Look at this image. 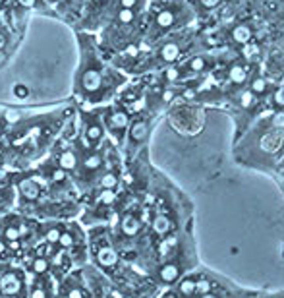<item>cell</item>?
Segmentation results:
<instances>
[{
    "instance_id": "obj_22",
    "label": "cell",
    "mask_w": 284,
    "mask_h": 298,
    "mask_svg": "<svg viewBox=\"0 0 284 298\" xmlns=\"http://www.w3.org/2000/svg\"><path fill=\"white\" fill-rule=\"evenodd\" d=\"M153 232L155 234H159V236H165L168 234L170 230H172V221H170V217H166V215H157L155 219H153Z\"/></svg>"
},
{
    "instance_id": "obj_11",
    "label": "cell",
    "mask_w": 284,
    "mask_h": 298,
    "mask_svg": "<svg viewBox=\"0 0 284 298\" xmlns=\"http://www.w3.org/2000/svg\"><path fill=\"white\" fill-rule=\"evenodd\" d=\"M149 132H151V120L147 118V116H137L134 122H130L128 132H126L130 149L141 146V144L149 138Z\"/></svg>"
},
{
    "instance_id": "obj_3",
    "label": "cell",
    "mask_w": 284,
    "mask_h": 298,
    "mask_svg": "<svg viewBox=\"0 0 284 298\" xmlns=\"http://www.w3.org/2000/svg\"><path fill=\"white\" fill-rule=\"evenodd\" d=\"M195 52V31L192 28L172 33L159 43L149 46V52L141 54L137 64L132 68L134 74H145V72H161L165 68L176 66L184 58Z\"/></svg>"
},
{
    "instance_id": "obj_17",
    "label": "cell",
    "mask_w": 284,
    "mask_h": 298,
    "mask_svg": "<svg viewBox=\"0 0 284 298\" xmlns=\"http://www.w3.org/2000/svg\"><path fill=\"white\" fill-rule=\"evenodd\" d=\"M120 230H122L124 236L134 238V236L139 234V230H141V221L135 217L134 213H126L122 217V221H120Z\"/></svg>"
},
{
    "instance_id": "obj_15",
    "label": "cell",
    "mask_w": 284,
    "mask_h": 298,
    "mask_svg": "<svg viewBox=\"0 0 284 298\" xmlns=\"http://www.w3.org/2000/svg\"><path fill=\"white\" fill-rule=\"evenodd\" d=\"M255 37V28L252 24H236L228 30V39L234 45H248Z\"/></svg>"
},
{
    "instance_id": "obj_35",
    "label": "cell",
    "mask_w": 284,
    "mask_h": 298,
    "mask_svg": "<svg viewBox=\"0 0 284 298\" xmlns=\"http://www.w3.org/2000/svg\"><path fill=\"white\" fill-rule=\"evenodd\" d=\"M0 148H2V140H0Z\"/></svg>"
},
{
    "instance_id": "obj_24",
    "label": "cell",
    "mask_w": 284,
    "mask_h": 298,
    "mask_svg": "<svg viewBox=\"0 0 284 298\" xmlns=\"http://www.w3.org/2000/svg\"><path fill=\"white\" fill-rule=\"evenodd\" d=\"M15 4L25 8V10H31V12L35 10V12H45L46 14V10H50V4L46 0H15Z\"/></svg>"
},
{
    "instance_id": "obj_1",
    "label": "cell",
    "mask_w": 284,
    "mask_h": 298,
    "mask_svg": "<svg viewBox=\"0 0 284 298\" xmlns=\"http://www.w3.org/2000/svg\"><path fill=\"white\" fill-rule=\"evenodd\" d=\"M79 62L74 74V95L83 104H105L120 86L126 82V76L114 66L106 64L97 37L87 31L77 33Z\"/></svg>"
},
{
    "instance_id": "obj_13",
    "label": "cell",
    "mask_w": 284,
    "mask_h": 298,
    "mask_svg": "<svg viewBox=\"0 0 284 298\" xmlns=\"http://www.w3.org/2000/svg\"><path fill=\"white\" fill-rule=\"evenodd\" d=\"M228 82L232 84V86H246L248 84V80H250V76H252V70H250V66H248V62L246 60H234L230 66H228Z\"/></svg>"
},
{
    "instance_id": "obj_23",
    "label": "cell",
    "mask_w": 284,
    "mask_h": 298,
    "mask_svg": "<svg viewBox=\"0 0 284 298\" xmlns=\"http://www.w3.org/2000/svg\"><path fill=\"white\" fill-rule=\"evenodd\" d=\"M248 84H250V91L254 93V95H265L267 91H269V82L263 78V76H250V80H248Z\"/></svg>"
},
{
    "instance_id": "obj_29",
    "label": "cell",
    "mask_w": 284,
    "mask_h": 298,
    "mask_svg": "<svg viewBox=\"0 0 284 298\" xmlns=\"http://www.w3.org/2000/svg\"><path fill=\"white\" fill-rule=\"evenodd\" d=\"M27 95H29V90L25 86H14V97H17V99H27Z\"/></svg>"
},
{
    "instance_id": "obj_31",
    "label": "cell",
    "mask_w": 284,
    "mask_h": 298,
    "mask_svg": "<svg viewBox=\"0 0 284 298\" xmlns=\"http://www.w3.org/2000/svg\"><path fill=\"white\" fill-rule=\"evenodd\" d=\"M209 288H211L209 281H199V283H197V290H199V292H203V294H207V292H209Z\"/></svg>"
},
{
    "instance_id": "obj_2",
    "label": "cell",
    "mask_w": 284,
    "mask_h": 298,
    "mask_svg": "<svg viewBox=\"0 0 284 298\" xmlns=\"http://www.w3.org/2000/svg\"><path fill=\"white\" fill-rule=\"evenodd\" d=\"M194 20L195 12L188 0H149L141 45L153 46L168 35L190 28Z\"/></svg>"
},
{
    "instance_id": "obj_9",
    "label": "cell",
    "mask_w": 284,
    "mask_h": 298,
    "mask_svg": "<svg viewBox=\"0 0 284 298\" xmlns=\"http://www.w3.org/2000/svg\"><path fill=\"white\" fill-rule=\"evenodd\" d=\"M93 260L97 262L99 268L106 269V271H110V269H114L118 266V254L110 244H106V240L93 242Z\"/></svg>"
},
{
    "instance_id": "obj_32",
    "label": "cell",
    "mask_w": 284,
    "mask_h": 298,
    "mask_svg": "<svg viewBox=\"0 0 284 298\" xmlns=\"http://www.w3.org/2000/svg\"><path fill=\"white\" fill-rule=\"evenodd\" d=\"M201 298H219L217 294H213V292H207V294H203Z\"/></svg>"
},
{
    "instance_id": "obj_5",
    "label": "cell",
    "mask_w": 284,
    "mask_h": 298,
    "mask_svg": "<svg viewBox=\"0 0 284 298\" xmlns=\"http://www.w3.org/2000/svg\"><path fill=\"white\" fill-rule=\"evenodd\" d=\"M83 153V149H81ZM103 168H105V153L101 149H87L81 159H79V164L75 168L74 176L77 186L81 188H87L89 184L95 182V178H99L103 174Z\"/></svg>"
},
{
    "instance_id": "obj_34",
    "label": "cell",
    "mask_w": 284,
    "mask_h": 298,
    "mask_svg": "<svg viewBox=\"0 0 284 298\" xmlns=\"http://www.w3.org/2000/svg\"><path fill=\"white\" fill-rule=\"evenodd\" d=\"M283 258H284V246H283Z\"/></svg>"
},
{
    "instance_id": "obj_16",
    "label": "cell",
    "mask_w": 284,
    "mask_h": 298,
    "mask_svg": "<svg viewBox=\"0 0 284 298\" xmlns=\"http://www.w3.org/2000/svg\"><path fill=\"white\" fill-rule=\"evenodd\" d=\"M23 230H25V226H21L19 221H14V223H6L4 226H0V234H2V238L6 240L10 246H15L21 236H23Z\"/></svg>"
},
{
    "instance_id": "obj_4",
    "label": "cell",
    "mask_w": 284,
    "mask_h": 298,
    "mask_svg": "<svg viewBox=\"0 0 284 298\" xmlns=\"http://www.w3.org/2000/svg\"><path fill=\"white\" fill-rule=\"evenodd\" d=\"M114 2L116 0H83L81 14L77 18V28L87 33L101 30L112 14Z\"/></svg>"
},
{
    "instance_id": "obj_21",
    "label": "cell",
    "mask_w": 284,
    "mask_h": 298,
    "mask_svg": "<svg viewBox=\"0 0 284 298\" xmlns=\"http://www.w3.org/2000/svg\"><path fill=\"white\" fill-rule=\"evenodd\" d=\"M97 182H99V188H101V190H116L120 184V176L114 170H105V172L97 178Z\"/></svg>"
},
{
    "instance_id": "obj_10",
    "label": "cell",
    "mask_w": 284,
    "mask_h": 298,
    "mask_svg": "<svg viewBox=\"0 0 284 298\" xmlns=\"http://www.w3.org/2000/svg\"><path fill=\"white\" fill-rule=\"evenodd\" d=\"M45 178H41V176H37V174H27V176H23V178H19L17 182V192H19V198L23 200V202H39V198L43 194V182Z\"/></svg>"
},
{
    "instance_id": "obj_28",
    "label": "cell",
    "mask_w": 284,
    "mask_h": 298,
    "mask_svg": "<svg viewBox=\"0 0 284 298\" xmlns=\"http://www.w3.org/2000/svg\"><path fill=\"white\" fill-rule=\"evenodd\" d=\"M10 248H12V246L2 238V234H0V260H8V258L12 256V250H10Z\"/></svg>"
},
{
    "instance_id": "obj_25",
    "label": "cell",
    "mask_w": 284,
    "mask_h": 298,
    "mask_svg": "<svg viewBox=\"0 0 284 298\" xmlns=\"http://www.w3.org/2000/svg\"><path fill=\"white\" fill-rule=\"evenodd\" d=\"M62 226H64V224H48V228L45 230V242L46 244H52V246H56V244H58Z\"/></svg>"
},
{
    "instance_id": "obj_27",
    "label": "cell",
    "mask_w": 284,
    "mask_h": 298,
    "mask_svg": "<svg viewBox=\"0 0 284 298\" xmlns=\"http://www.w3.org/2000/svg\"><path fill=\"white\" fill-rule=\"evenodd\" d=\"M10 45V30L6 28V24L0 18V52H4V48Z\"/></svg>"
},
{
    "instance_id": "obj_6",
    "label": "cell",
    "mask_w": 284,
    "mask_h": 298,
    "mask_svg": "<svg viewBox=\"0 0 284 298\" xmlns=\"http://www.w3.org/2000/svg\"><path fill=\"white\" fill-rule=\"evenodd\" d=\"M97 108V106H95ZM99 116L103 120V126H105V132L114 138V142H122L126 138L128 132V126H130V110H126L124 106L120 104H108L103 108H97Z\"/></svg>"
},
{
    "instance_id": "obj_7",
    "label": "cell",
    "mask_w": 284,
    "mask_h": 298,
    "mask_svg": "<svg viewBox=\"0 0 284 298\" xmlns=\"http://www.w3.org/2000/svg\"><path fill=\"white\" fill-rule=\"evenodd\" d=\"M79 126H81V134L85 142V149H97L101 146V142L105 140V126L103 120L99 116L97 108L93 110H81L79 112Z\"/></svg>"
},
{
    "instance_id": "obj_19",
    "label": "cell",
    "mask_w": 284,
    "mask_h": 298,
    "mask_svg": "<svg viewBox=\"0 0 284 298\" xmlns=\"http://www.w3.org/2000/svg\"><path fill=\"white\" fill-rule=\"evenodd\" d=\"M54 6H56V10H60L62 14L79 18V14H81V6H83V0H56Z\"/></svg>"
},
{
    "instance_id": "obj_30",
    "label": "cell",
    "mask_w": 284,
    "mask_h": 298,
    "mask_svg": "<svg viewBox=\"0 0 284 298\" xmlns=\"http://www.w3.org/2000/svg\"><path fill=\"white\" fill-rule=\"evenodd\" d=\"M273 126L275 128H284V112H277L273 116Z\"/></svg>"
},
{
    "instance_id": "obj_26",
    "label": "cell",
    "mask_w": 284,
    "mask_h": 298,
    "mask_svg": "<svg viewBox=\"0 0 284 298\" xmlns=\"http://www.w3.org/2000/svg\"><path fill=\"white\" fill-rule=\"evenodd\" d=\"M180 294H184V296H192L195 290H197V281L192 279V277H186V279H182L180 281Z\"/></svg>"
},
{
    "instance_id": "obj_33",
    "label": "cell",
    "mask_w": 284,
    "mask_h": 298,
    "mask_svg": "<svg viewBox=\"0 0 284 298\" xmlns=\"http://www.w3.org/2000/svg\"><path fill=\"white\" fill-rule=\"evenodd\" d=\"M46 2H48L50 6H54V4H56V0H46Z\"/></svg>"
},
{
    "instance_id": "obj_20",
    "label": "cell",
    "mask_w": 284,
    "mask_h": 298,
    "mask_svg": "<svg viewBox=\"0 0 284 298\" xmlns=\"http://www.w3.org/2000/svg\"><path fill=\"white\" fill-rule=\"evenodd\" d=\"M159 279L166 284L176 283L180 279V268L176 264H165L163 268L159 269Z\"/></svg>"
},
{
    "instance_id": "obj_18",
    "label": "cell",
    "mask_w": 284,
    "mask_h": 298,
    "mask_svg": "<svg viewBox=\"0 0 284 298\" xmlns=\"http://www.w3.org/2000/svg\"><path fill=\"white\" fill-rule=\"evenodd\" d=\"M188 2H190V6L194 8L195 18H197V14H211V12H215L217 8L225 6L226 0H188Z\"/></svg>"
},
{
    "instance_id": "obj_8",
    "label": "cell",
    "mask_w": 284,
    "mask_h": 298,
    "mask_svg": "<svg viewBox=\"0 0 284 298\" xmlns=\"http://www.w3.org/2000/svg\"><path fill=\"white\" fill-rule=\"evenodd\" d=\"M25 273L17 268L0 269V298H25Z\"/></svg>"
},
{
    "instance_id": "obj_12",
    "label": "cell",
    "mask_w": 284,
    "mask_h": 298,
    "mask_svg": "<svg viewBox=\"0 0 284 298\" xmlns=\"http://www.w3.org/2000/svg\"><path fill=\"white\" fill-rule=\"evenodd\" d=\"M79 159H81V148L68 146L56 155V164L54 166L60 168L62 172H66V174H74L77 164H79Z\"/></svg>"
},
{
    "instance_id": "obj_14",
    "label": "cell",
    "mask_w": 284,
    "mask_h": 298,
    "mask_svg": "<svg viewBox=\"0 0 284 298\" xmlns=\"http://www.w3.org/2000/svg\"><path fill=\"white\" fill-rule=\"evenodd\" d=\"M25 298H54V294H52V279H50V273H48V275H43V277H33V283H31Z\"/></svg>"
}]
</instances>
